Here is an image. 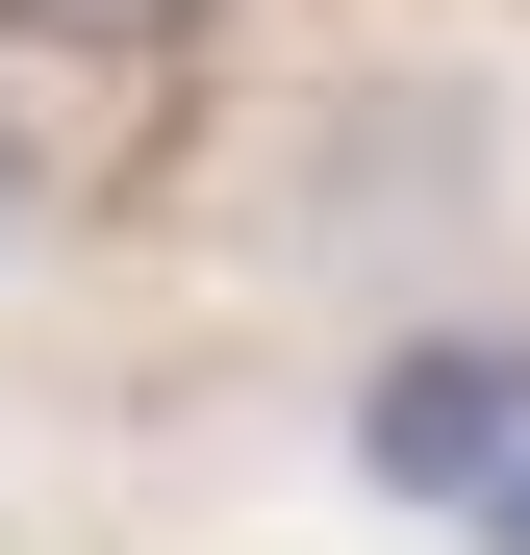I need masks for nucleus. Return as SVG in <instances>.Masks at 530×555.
Instances as JSON below:
<instances>
[{"instance_id":"1","label":"nucleus","mask_w":530,"mask_h":555,"mask_svg":"<svg viewBox=\"0 0 530 555\" xmlns=\"http://www.w3.org/2000/svg\"><path fill=\"white\" fill-rule=\"evenodd\" d=\"M379 480L455 505V530H530V353H379Z\"/></svg>"},{"instance_id":"2","label":"nucleus","mask_w":530,"mask_h":555,"mask_svg":"<svg viewBox=\"0 0 530 555\" xmlns=\"http://www.w3.org/2000/svg\"><path fill=\"white\" fill-rule=\"evenodd\" d=\"M0 26H51V51H152L177 0H0Z\"/></svg>"}]
</instances>
